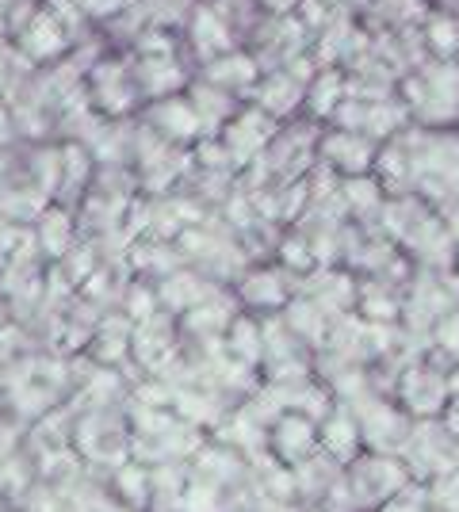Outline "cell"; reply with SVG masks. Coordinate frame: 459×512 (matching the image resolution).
I'll list each match as a JSON object with an SVG mask.
<instances>
[{"mask_svg":"<svg viewBox=\"0 0 459 512\" xmlns=\"http://www.w3.org/2000/svg\"><path fill=\"white\" fill-rule=\"evenodd\" d=\"M73 451L88 470H115L131 459V421L119 409H81L73 417Z\"/></svg>","mask_w":459,"mask_h":512,"instance_id":"cell-1","label":"cell"},{"mask_svg":"<svg viewBox=\"0 0 459 512\" xmlns=\"http://www.w3.org/2000/svg\"><path fill=\"white\" fill-rule=\"evenodd\" d=\"M391 398L402 406V413H410V421H440L452 402V371L433 360L410 363L398 371Z\"/></svg>","mask_w":459,"mask_h":512,"instance_id":"cell-2","label":"cell"},{"mask_svg":"<svg viewBox=\"0 0 459 512\" xmlns=\"http://www.w3.org/2000/svg\"><path fill=\"white\" fill-rule=\"evenodd\" d=\"M352 413H356V425H360L364 451L402 459V451L410 444V432H414V421H410V413H402V406L394 402L391 394H372Z\"/></svg>","mask_w":459,"mask_h":512,"instance_id":"cell-3","label":"cell"},{"mask_svg":"<svg viewBox=\"0 0 459 512\" xmlns=\"http://www.w3.org/2000/svg\"><path fill=\"white\" fill-rule=\"evenodd\" d=\"M345 478H349V486L360 497L364 512H379L402 486L414 482L406 459H398V455H375V451H364L356 463H349Z\"/></svg>","mask_w":459,"mask_h":512,"instance_id":"cell-4","label":"cell"},{"mask_svg":"<svg viewBox=\"0 0 459 512\" xmlns=\"http://www.w3.org/2000/svg\"><path fill=\"white\" fill-rule=\"evenodd\" d=\"M318 421H310L303 413H280L268 428V455L284 467H299L310 455H318Z\"/></svg>","mask_w":459,"mask_h":512,"instance_id":"cell-5","label":"cell"},{"mask_svg":"<svg viewBox=\"0 0 459 512\" xmlns=\"http://www.w3.org/2000/svg\"><path fill=\"white\" fill-rule=\"evenodd\" d=\"M318 444H322V455H329L333 463L349 467L364 455V440H360V425H356V413L345 406H337L326 421L318 425Z\"/></svg>","mask_w":459,"mask_h":512,"instance_id":"cell-6","label":"cell"},{"mask_svg":"<svg viewBox=\"0 0 459 512\" xmlns=\"http://www.w3.org/2000/svg\"><path fill=\"white\" fill-rule=\"evenodd\" d=\"M108 493L119 512H150V467L127 459L108 474Z\"/></svg>","mask_w":459,"mask_h":512,"instance_id":"cell-7","label":"cell"},{"mask_svg":"<svg viewBox=\"0 0 459 512\" xmlns=\"http://www.w3.org/2000/svg\"><path fill=\"white\" fill-rule=\"evenodd\" d=\"M291 474H295V505H318L329 493V486L345 474V467L318 451V455H310L306 463H299Z\"/></svg>","mask_w":459,"mask_h":512,"instance_id":"cell-8","label":"cell"},{"mask_svg":"<svg viewBox=\"0 0 459 512\" xmlns=\"http://www.w3.org/2000/svg\"><path fill=\"white\" fill-rule=\"evenodd\" d=\"M222 352L230 356V360H238L241 367H253V371H261L264 363V325L253 318H234L230 321V329H226V337H222Z\"/></svg>","mask_w":459,"mask_h":512,"instance_id":"cell-9","label":"cell"},{"mask_svg":"<svg viewBox=\"0 0 459 512\" xmlns=\"http://www.w3.org/2000/svg\"><path fill=\"white\" fill-rule=\"evenodd\" d=\"M241 299L257 310H280L287 306V283L280 279V272H253L241 283Z\"/></svg>","mask_w":459,"mask_h":512,"instance_id":"cell-10","label":"cell"},{"mask_svg":"<svg viewBox=\"0 0 459 512\" xmlns=\"http://www.w3.org/2000/svg\"><path fill=\"white\" fill-rule=\"evenodd\" d=\"M230 321H234V314L226 310V302L207 299V302H199L196 310L188 314V329H192L196 337H226Z\"/></svg>","mask_w":459,"mask_h":512,"instance_id":"cell-11","label":"cell"},{"mask_svg":"<svg viewBox=\"0 0 459 512\" xmlns=\"http://www.w3.org/2000/svg\"><path fill=\"white\" fill-rule=\"evenodd\" d=\"M161 302H165L169 310H176V314H192L199 302H207V295H203V283H199L196 276H173L165 283Z\"/></svg>","mask_w":459,"mask_h":512,"instance_id":"cell-12","label":"cell"},{"mask_svg":"<svg viewBox=\"0 0 459 512\" xmlns=\"http://www.w3.org/2000/svg\"><path fill=\"white\" fill-rule=\"evenodd\" d=\"M379 512H433V501H429V486L425 482H410L394 493L391 501Z\"/></svg>","mask_w":459,"mask_h":512,"instance_id":"cell-13","label":"cell"},{"mask_svg":"<svg viewBox=\"0 0 459 512\" xmlns=\"http://www.w3.org/2000/svg\"><path fill=\"white\" fill-rule=\"evenodd\" d=\"M425 486H429L433 512H459V470H448V474H440Z\"/></svg>","mask_w":459,"mask_h":512,"instance_id":"cell-14","label":"cell"},{"mask_svg":"<svg viewBox=\"0 0 459 512\" xmlns=\"http://www.w3.org/2000/svg\"><path fill=\"white\" fill-rule=\"evenodd\" d=\"M196 43L203 46V50H226L230 46V35L219 27V20L211 16V12H199L196 20Z\"/></svg>","mask_w":459,"mask_h":512,"instance_id":"cell-15","label":"cell"},{"mask_svg":"<svg viewBox=\"0 0 459 512\" xmlns=\"http://www.w3.org/2000/svg\"><path fill=\"white\" fill-rule=\"evenodd\" d=\"M27 46H31L35 54H58V50H62V31L54 27V20H39L35 31L27 35Z\"/></svg>","mask_w":459,"mask_h":512,"instance_id":"cell-16","label":"cell"},{"mask_svg":"<svg viewBox=\"0 0 459 512\" xmlns=\"http://www.w3.org/2000/svg\"><path fill=\"white\" fill-rule=\"evenodd\" d=\"M43 245L50 256H62L69 249V222L62 214H50L43 222Z\"/></svg>","mask_w":459,"mask_h":512,"instance_id":"cell-17","label":"cell"},{"mask_svg":"<svg viewBox=\"0 0 459 512\" xmlns=\"http://www.w3.org/2000/svg\"><path fill=\"white\" fill-rule=\"evenodd\" d=\"M211 77L219 81V85H245L249 77H253V65L245 62V58H234V62H222L211 69Z\"/></svg>","mask_w":459,"mask_h":512,"instance_id":"cell-18","label":"cell"},{"mask_svg":"<svg viewBox=\"0 0 459 512\" xmlns=\"http://www.w3.org/2000/svg\"><path fill=\"white\" fill-rule=\"evenodd\" d=\"M440 425L448 428V436H452V440L459 444V394H452V402H448V409H444Z\"/></svg>","mask_w":459,"mask_h":512,"instance_id":"cell-19","label":"cell"},{"mask_svg":"<svg viewBox=\"0 0 459 512\" xmlns=\"http://www.w3.org/2000/svg\"><path fill=\"white\" fill-rule=\"evenodd\" d=\"M272 8H291V0H268Z\"/></svg>","mask_w":459,"mask_h":512,"instance_id":"cell-20","label":"cell"}]
</instances>
